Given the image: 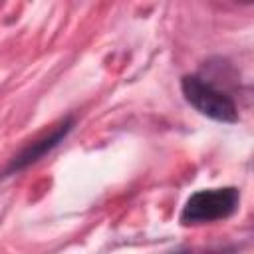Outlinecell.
Returning <instances> with one entry per match:
<instances>
[{
  "label": "cell",
  "mask_w": 254,
  "mask_h": 254,
  "mask_svg": "<svg viewBox=\"0 0 254 254\" xmlns=\"http://www.w3.org/2000/svg\"><path fill=\"white\" fill-rule=\"evenodd\" d=\"M183 97L204 117L218 123H238V107L234 99L216 87L212 81L198 73H187L181 77Z\"/></svg>",
  "instance_id": "obj_1"
},
{
  "label": "cell",
  "mask_w": 254,
  "mask_h": 254,
  "mask_svg": "<svg viewBox=\"0 0 254 254\" xmlns=\"http://www.w3.org/2000/svg\"><path fill=\"white\" fill-rule=\"evenodd\" d=\"M179 254H190V252H179Z\"/></svg>",
  "instance_id": "obj_4"
},
{
  "label": "cell",
  "mask_w": 254,
  "mask_h": 254,
  "mask_svg": "<svg viewBox=\"0 0 254 254\" xmlns=\"http://www.w3.org/2000/svg\"><path fill=\"white\" fill-rule=\"evenodd\" d=\"M73 125H75V119H73L71 115H67V117H64L62 121H58L54 127H50L48 131L40 133L36 139H32L28 145H24V147L8 161V165H6V169L2 171L0 177L16 175V173H20V171L32 167V165L38 163L40 159H44L50 151H54V149L69 135V131L73 129Z\"/></svg>",
  "instance_id": "obj_3"
},
{
  "label": "cell",
  "mask_w": 254,
  "mask_h": 254,
  "mask_svg": "<svg viewBox=\"0 0 254 254\" xmlns=\"http://www.w3.org/2000/svg\"><path fill=\"white\" fill-rule=\"evenodd\" d=\"M238 204H240V190L236 187L200 189L187 198L179 214V222L183 226H196V224L224 220L236 212Z\"/></svg>",
  "instance_id": "obj_2"
}]
</instances>
